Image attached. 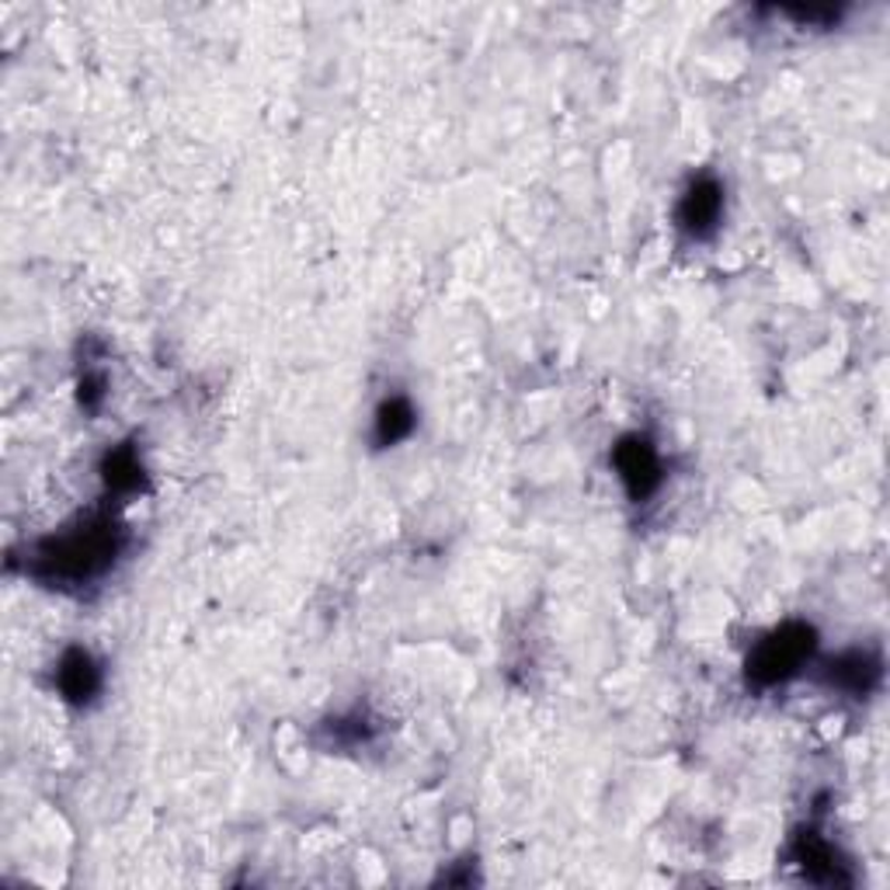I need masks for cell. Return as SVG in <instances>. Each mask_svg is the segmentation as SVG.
Wrapping results in <instances>:
<instances>
[{"mask_svg":"<svg viewBox=\"0 0 890 890\" xmlns=\"http://www.w3.org/2000/svg\"><path fill=\"white\" fill-rule=\"evenodd\" d=\"M717 209H720V192L714 185L693 188L685 198V227H693L699 233L703 227H710L717 220Z\"/></svg>","mask_w":890,"mask_h":890,"instance_id":"obj_2","label":"cell"},{"mask_svg":"<svg viewBox=\"0 0 890 890\" xmlns=\"http://www.w3.org/2000/svg\"><path fill=\"white\" fill-rule=\"evenodd\" d=\"M810 650V641L807 633L801 630L796 637L783 633V637L769 641L766 647L758 650V661H755V675H769V679H783L787 671H793L796 665L804 661V654Z\"/></svg>","mask_w":890,"mask_h":890,"instance_id":"obj_1","label":"cell"}]
</instances>
